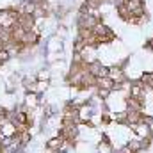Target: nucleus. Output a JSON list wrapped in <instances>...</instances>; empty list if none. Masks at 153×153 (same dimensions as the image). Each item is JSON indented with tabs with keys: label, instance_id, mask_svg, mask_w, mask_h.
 <instances>
[{
	"label": "nucleus",
	"instance_id": "nucleus-1",
	"mask_svg": "<svg viewBox=\"0 0 153 153\" xmlns=\"http://www.w3.org/2000/svg\"><path fill=\"white\" fill-rule=\"evenodd\" d=\"M46 150H52V152H61L62 148H64V139L59 135V137H52V139H48L46 141Z\"/></svg>",
	"mask_w": 153,
	"mask_h": 153
},
{
	"label": "nucleus",
	"instance_id": "nucleus-2",
	"mask_svg": "<svg viewBox=\"0 0 153 153\" xmlns=\"http://www.w3.org/2000/svg\"><path fill=\"white\" fill-rule=\"evenodd\" d=\"M114 85H116V82L111 78V76L98 78V82H96V87H98V89H109V91H114Z\"/></svg>",
	"mask_w": 153,
	"mask_h": 153
},
{
	"label": "nucleus",
	"instance_id": "nucleus-3",
	"mask_svg": "<svg viewBox=\"0 0 153 153\" xmlns=\"http://www.w3.org/2000/svg\"><path fill=\"white\" fill-rule=\"evenodd\" d=\"M38 93H30V94H27V98H25V107H30V109H36L38 107Z\"/></svg>",
	"mask_w": 153,
	"mask_h": 153
},
{
	"label": "nucleus",
	"instance_id": "nucleus-4",
	"mask_svg": "<svg viewBox=\"0 0 153 153\" xmlns=\"http://www.w3.org/2000/svg\"><path fill=\"white\" fill-rule=\"evenodd\" d=\"M9 57H11V52H9V50H5V48H2V50H0V62L9 61Z\"/></svg>",
	"mask_w": 153,
	"mask_h": 153
},
{
	"label": "nucleus",
	"instance_id": "nucleus-5",
	"mask_svg": "<svg viewBox=\"0 0 153 153\" xmlns=\"http://www.w3.org/2000/svg\"><path fill=\"white\" fill-rule=\"evenodd\" d=\"M96 89H98V87H96ZM111 93H112V91H109V89H98V96H100L102 100H105Z\"/></svg>",
	"mask_w": 153,
	"mask_h": 153
},
{
	"label": "nucleus",
	"instance_id": "nucleus-6",
	"mask_svg": "<svg viewBox=\"0 0 153 153\" xmlns=\"http://www.w3.org/2000/svg\"><path fill=\"white\" fill-rule=\"evenodd\" d=\"M48 71H39V75H38V80H48Z\"/></svg>",
	"mask_w": 153,
	"mask_h": 153
},
{
	"label": "nucleus",
	"instance_id": "nucleus-7",
	"mask_svg": "<svg viewBox=\"0 0 153 153\" xmlns=\"http://www.w3.org/2000/svg\"><path fill=\"white\" fill-rule=\"evenodd\" d=\"M146 48L153 52V38H152V39H148V43H146Z\"/></svg>",
	"mask_w": 153,
	"mask_h": 153
},
{
	"label": "nucleus",
	"instance_id": "nucleus-8",
	"mask_svg": "<svg viewBox=\"0 0 153 153\" xmlns=\"http://www.w3.org/2000/svg\"><path fill=\"white\" fill-rule=\"evenodd\" d=\"M45 153H59V152H52V150H48V152H45Z\"/></svg>",
	"mask_w": 153,
	"mask_h": 153
},
{
	"label": "nucleus",
	"instance_id": "nucleus-9",
	"mask_svg": "<svg viewBox=\"0 0 153 153\" xmlns=\"http://www.w3.org/2000/svg\"><path fill=\"white\" fill-rule=\"evenodd\" d=\"M2 148H4V146H2V141H0V152H2Z\"/></svg>",
	"mask_w": 153,
	"mask_h": 153
},
{
	"label": "nucleus",
	"instance_id": "nucleus-10",
	"mask_svg": "<svg viewBox=\"0 0 153 153\" xmlns=\"http://www.w3.org/2000/svg\"><path fill=\"white\" fill-rule=\"evenodd\" d=\"M102 2H109V0H102Z\"/></svg>",
	"mask_w": 153,
	"mask_h": 153
}]
</instances>
